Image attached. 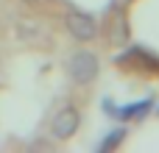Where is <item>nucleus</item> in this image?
Masks as SVG:
<instances>
[{"mask_svg": "<svg viewBox=\"0 0 159 153\" xmlns=\"http://www.w3.org/2000/svg\"><path fill=\"white\" fill-rule=\"evenodd\" d=\"M70 75L78 84H89L98 75V56L89 50H78L70 56Z\"/></svg>", "mask_w": 159, "mask_h": 153, "instance_id": "f257e3e1", "label": "nucleus"}, {"mask_svg": "<svg viewBox=\"0 0 159 153\" xmlns=\"http://www.w3.org/2000/svg\"><path fill=\"white\" fill-rule=\"evenodd\" d=\"M67 31H70L78 42H89V39H95V33H98V22H95V17L87 14V11H70V14H67Z\"/></svg>", "mask_w": 159, "mask_h": 153, "instance_id": "f03ea898", "label": "nucleus"}, {"mask_svg": "<svg viewBox=\"0 0 159 153\" xmlns=\"http://www.w3.org/2000/svg\"><path fill=\"white\" fill-rule=\"evenodd\" d=\"M78 123H81L78 109H75V106H64V109L53 117L50 131H53V137H56V139H70V137L78 131Z\"/></svg>", "mask_w": 159, "mask_h": 153, "instance_id": "7ed1b4c3", "label": "nucleus"}, {"mask_svg": "<svg viewBox=\"0 0 159 153\" xmlns=\"http://www.w3.org/2000/svg\"><path fill=\"white\" fill-rule=\"evenodd\" d=\"M17 36H20L22 42L42 45V42H45V36H48V31H45V25H42V22H36V20H20V25H17Z\"/></svg>", "mask_w": 159, "mask_h": 153, "instance_id": "20e7f679", "label": "nucleus"}, {"mask_svg": "<svg viewBox=\"0 0 159 153\" xmlns=\"http://www.w3.org/2000/svg\"><path fill=\"white\" fill-rule=\"evenodd\" d=\"M145 109H151V98H145L143 103H131V106H123L120 111H112V114H117V117L129 120V117H143V114H145Z\"/></svg>", "mask_w": 159, "mask_h": 153, "instance_id": "39448f33", "label": "nucleus"}, {"mask_svg": "<svg viewBox=\"0 0 159 153\" xmlns=\"http://www.w3.org/2000/svg\"><path fill=\"white\" fill-rule=\"evenodd\" d=\"M123 139H126V128H115V131L101 142V151H112V148H115V145H120Z\"/></svg>", "mask_w": 159, "mask_h": 153, "instance_id": "423d86ee", "label": "nucleus"}, {"mask_svg": "<svg viewBox=\"0 0 159 153\" xmlns=\"http://www.w3.org/2000/svg\"><path fill=\"white\" fill-rule=\"evenodd\" d=\"M112 42H117V45L126 42V22H123V17H115V25H112Z\"/></svg>", "mask_w": 159, "mask_h": 153, "instance_id": "0eeeda50", "label": "nucleus"}, {"mask_svg": "<svg viewBox=\"0 0 159 153\" xmlns=\"http://www.w3.org/2000/svg\"><path fill=\"white\" fill-rule=\"evenodd\" d=\"M0 81H3V75H0Z\"/></svg>", "mask_w": 159, "mask_h": 153, "instance_id": "6e6552de", "label": "nucleus"}, {"mask_svg": "<svg viewBox=\"0 0 159 153\" xmlns=\"http://www.w3.org/2000/svg\"><path fill=\"white\" fill-rule=\"evenodd\" d=\"M157 111H159V109H157Z\"/></svg>", "mask_w": 159, "mask_h": 153, "instance_id": "1a4fd4ad", "label": "nucleus"}]
</instances>
